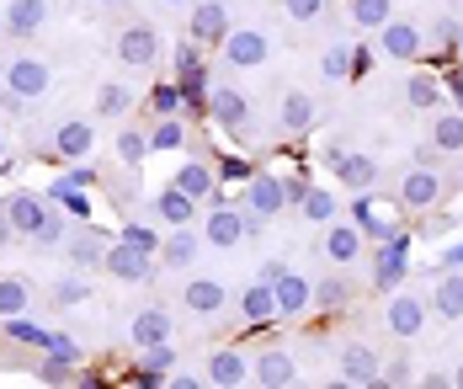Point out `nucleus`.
I'll list each match as a JSON object with an SVG mask.
<instances>
[{
    "mask_svg": "<svg viewBox=\"0 0 463 389\" xmlns=\"http://www.w3.org/2000/svg\"><path fill=\"white\" fill-rule=\"evenodd\" d=\"M448 193H453V176H448L442 166H420V160H416V166L400 176V208H411V213L437 208Z\"/></svg>",
    "mask_w": 463,
    "mask_h": 389,
    "instance_id": "obj_1",
    "label": "nucleus"
},
{
    "mask_svg": "<svg viewBox=\"0 0 463 389\" xmlns=\"http://www.w3.org/2000/svg\"><path fill=\"white\" fill-rule=\"evenodd\" d=\"M0 81H5L11 97L38 101V97H48V86H53V70H48L43 59H33V53H0Z\"/></svg>",
    "mask_w": 463,
    "mask_h": 389,
    "instance_id": "obj_2",
    "label": "nucleus"
},
{
    "mask_svg": "<svg viewBox=\"0 0 463 389\" xmlns=\"http://www.w3.org/2000/svg\"><path fill=\"white\" fill-rule=\"evenodd\" d=\"M405 278H411V235L400 230V235L378 241V251H373V283L383 293H394Z\"/></svg>",
    "mask_w": 463,
    "mask_h": 389,
    "instance_id": "obj_3",
    "label": "nucleus"
},
{
    "mask_svg": "<svg viewBox=\"0 0 463 389\" xmlns=\"http://www.w3.org/2000/svg\"><path fill=\"white\" fill-rule=\"evenodd\" d=\"M219 49H224V64L230 70H256L272 53V33H261V27H230V38Z\"/></svg>",
    "mask_w": 463,
    "mask_h": 389,
    "instance_id": "obj_4",
    "label": "nucleus"
},
{
    "mask_svg": "<svg viewBox=\"0 0 463 389\" xmlns=\"http://www.w3.org/2000/svg\"><path fill=\"white\" fill-rule=\"evenodd\" d=\"M230 5L224 0H197L192 5V22H186V33H192V43L197 49H219L224 38H230Z\"/></svg>",
    "mask_w": 463,
    "mask_h": 389,
    "instance_id": "obj_5",
    "label": "nucleus"
},
{
    "mask_svg": "<svg viewBox=\"0 0 463 389\" xmlns=\"http://www.w3.org/2000/svg\"><path fill=\"white\" fill-rule=\"evenodd\" d=\"M112 53H118V64H128V70H149V64L160 59V33H155V27H144V22H134V27H123V33H118Z\"/></svg>",
    "mask_w": 463,
    "mask_h": 389,
    "instance_id": "obj_6",
    "label": "nucleus"
},
{
    "mask_svg": "<svg viewBox=\"0 0 463 389\" xmlns=\"http://www.w3.org/2000/svg\"><path fill=\"white\" fill-rule=\"evenodd\" d=\"M330 171H335V182L346 187V193H373L378 187V176H383V166L363 155V149H341L335 160H330Z\"/></svg>",
    "mask_w": 463,
    "mask_h": 389,
    "instance_id": "obj_7",
    "label": "nucleus"
},
{
    "mask_svg": "<svg viewBox=\"0 0 463 389\" xmlns=\"http://www.w3.org/2000/svg\"><path fill=\"white\" fill-rule=\"evenodd\" d=\"M383 326H389V337L416 341L420 331H426V299H420V293H394L389 309H383Z\"/></svg>",
    "mask_w": 463,
    "mask_h": 389,
    "instance_id": "obj_8",
    "label": "nucleus"
},
{
    "mask_svg": "<svg viewBox=\"0 0 463 389\" xmlns=\"http://www.w3.org/2000/svg\"><path fill=\"white\" fill-rule=\"evenodd\" d=\"M363 230H357V224H352V219H346V224H341V219H330V224H325V235H320V256L325 261H335V267H352V261H357V256H363Z\"/></svg>",
    "mask_w": 463,
    "mask_h": 389,
    "instance_id": "obj_9",
    "label": "nucleus"
},
{
    "mask_svg": "<svg viewBox=\"0 0 463 389\" xmlns=\"http://www.w3.org/2000/svg\"><path fill=\"white\" fill-rule=\"evenodd\" d=\"M272 293H278L282 320H298L304 309H315V283H309L304 272H288V267H282L278 278H272Z\"/></svg>",
    "mask_w": 463,
    "mask_h": 389,
    "instance_id": "obj_10",
    "label": "nucleus"
},
{
    "mask_svg": "<svg viewBox=\"0 0 463 389\" xmlns=\"http://www.w3.org/2000/svg\"><path fill=\"white\" fill-rule=\"evenodd\" d=\"M107 235H101V230H91V224H80V230H70V235H64V256H70V267H75V272H96V267H101V261H107Z\"/></svg>",
    "mask_w": 463,
    "mask_h": 389,
    "instance_id": "obj_11",
    "label": "nucleus"
},
{
    "mask_svg": "<svg viewBox=\"0 0 463 389\" xmlns=\"http://www.w3.org/2000/svg\"><path fill=\"white\" fill-rule=\"evenodd\" d=\"M378 49L389 53V59H400V64H411V59H420L426 38H420L416 22H400V16H389V22L378 27Z\"/></svg>",
    "mask_w": 463,
    "mask_h": 389,
    "instance_id": "obj_12",
    "label": "nucleus"
},
{
    "mask_svg": "<svg viewBox=\"0 0 463 389\" xmlns=\"http://www.w3.org/2000/svg\"><path fill=\"white\" fill-rule=\"evenodd\" d=\"M118 283H149L155 278V261H149V251H134L128 241L107 245V261H101Z\"/></svg>",
    "mask_w": 463,
    "mask_h": 389,
    "instance_id": "obj_13",
    "label": "nucleus"
},
{
    "mask_svg": "<svg viewBox=\"0 0 463 389\" xmlns=\"http://www.w3.org/2000/svg\"><path fill=\"white\" fill-rule=\"evenodd\" d=\"M208 112H213V123L230 128V134H245V123H250V101L240 97L234 86H208Z\"/></svg>",
    "mask_w": 463,
    "mask_h": 389,
    "instance_id": "obj_14",
    "label": "nucleus"
},
{
    "mask_svg": "<svg viewBox=\"0 0 463 389\" xmlns=\"http://www.w3.org/2000/svg\"><path fill=\"white\" fill-rule=\"evenodd\" d=\"M346 213H352V224L363 230V241H389V235H400V224L373 203V193H352V208H346Z\"/></svg>",
    "mask_w": 463,
    "mask_h": 389,
    "instance_id": "obj_15",
    "label": "nucleus"
},
{
    "mask_svg": "<svg viewBox=\"0 0 463 389\" xmlns=\"http://www.w3.org/2000/svg\"><path fill=\"white\" fill-rule=\"evenodd\" d=\"M335 368H341L346 384H378V352H373L368 341H346L335 352Z\"/></svg>",
    "mask_w": 463,
    "mask_h": 389,
    "instance_id": "obj_16",
    "label": "nucleus"
},
{
    "mask_svg": "<svg viewBox=\"0 0 463 389\" xmlns=\"http://www.w3.org/2000/svg\"><path fill=\"white\" fill-rule=\"evenodd\" d=\"M245 208H256L261 219H272V213H282V208H288L282 182L272 176V171H250V176H245Z\"/></svg>",
    "mask_w": 463,
    "mask_h": 389,
    "instance_id": "obj_17",
    "label": "nucleus"
},
{
    "mask_svg": "<svg viewBox=\"0 0 463 389\" xmlns=\"http://www.w3.org/2000/svg\"><path fill=\"white\" fill-rule=\"evenodd\" d=\"M203 241L219 245V251H230V245L245 241V213L240 208H224V197L213 203V213H208V224H203Z\"/></svg>",
    "mask_w": 463,
    "mask_h": 389,
    "instance_id": "obj_18",
    "label": "nucleus"
},
{
    "mask_svg": "<svg viewBox=\"0 0 463 389\" xmlns=\"http://www.w3.org/2000/svg\"><path fill=\"white\" fill-rule=\"evenodd\" d=\"M0 208H5V219H11V230H16V235H33V230L43 224V213L53 208V203H48V197H38V193H11Z\"/></svg>",
    "mask_w": 463,
    "mask_h": 389,
    "instance_id": "obj_19",
    "label": "nucleus"
},
{
    "mask_svg": "<svg viewBox=\"0 0 463 389\" xmlns=\"http://www.w3.org/2000/svg\"><path fill=\"white\" fill-rule=\"evenodd\" d=\"M43 22H48V0H11L5 16H0V27L11 38H33V33H43Z\"/></svg>",
    "mask_w": 463,
    "mask_h": 389,
    "instance_id": "obj_20",
    "label": "nucleus"
},
{
    "mask_svg": "<svg viewBox=\"0 0 463 389\" xmlns=\"http://www.w3.org/2000/svg\"><path fill=\"white\" fill-rule=\"evenodd\" d=\"M250 379H256V384H267V389H288V384H298V363H293L288 352L272 346V352H261V357L250 363Z\"/></svg>",
    "mask_w": 463,
    "mask_h": 389,
    "instance_id": "obj_21",
    "label": "nucleus"
},
{
    "mask_svg": "<svg viewBox=\"0 0 463 389\" xmlns=\"http://www.w3.org/2000/svg\"><path fill=\"white\" fill-rule=\"evenodd\" d=\"M96 149V128L86 118H64L59 123V134H53V155H64V160H86Z\"/></svg>",
    "mask_w": 463,
    "mask_h": 389,
    "instance_id": "obj_22",
    "label": "nucleus"
},
{
    "mask_svg": "<svg viewBox=\"0 0 463 389\" xmlns=\"http://www.w3.org/2000/svg\"><path fill=\"white\" fill-rule=\"evenodd\" d=\"M431 309L442 320H463V267H442V278L431 289Z\"/></svg>",
    "mask_w": 463,
    "mask_h": 389,
    "instance_id": "obj_23",
    "label": "nucleus"
},
{
    "mask_svg": "<svg viewBox=\"0 0 463 389\" xmlns=\"http://www.w3.org/2000/svg\"><path fill=\"white\" fill-rule=\"evenodd\" d=\"M240 315H245V326H272V320H278V293H272L267 278L240 293Z\"/></svg>",
    "mask_w": 463,
    "mask_h": 389,
    "instance_id": "obj_24",
    "label": "nucleus"
},
{
    "mask_svg": "<svg viewBox=\"0 0 463 389\" xmlns=\"http://www.w3.org/2000/svg\"><path fill=\"white\" fill-rule=\"evenodd\" d=\"M182 304L192 309V315H219V309L230 304V289H224L219 278H197V283L182 289Z\"/></svg>",
    "mask_w": 463,
    "mask_h": 389,
    "instance_id": "obj_25",
    "label": "nucleus"
},
{
    "mask_svg": "<svg viewBox=\"0 0 463 389\" xmlns=\"http://www.w3.org/2000/svg\"><path fill=\"white\" fill-rule=\"evenodd\" d=\"M431 149L463 155V112L458 107H437V112H431Z\"/></svg>",
    "mask_w": 463,
    "mask_h": 389,
    "instance_id": "obj_26",
    "label": "nucleus"
},
{
    "mask_svg": "<svg viewBox=\"0 0 463 389\" xmlns=\"http://www.w3.org/2000/svg\"><path fill=\"white\" fill-rule=\"evenodd\" d=\"M155 256L165 261V272H186L203 251H197V235H192L186 224H176V230H171V241H160V251H155Z\"/></svg>",
    "mask_w": 463,
    "mask_h": 389,
    "instance_id": "obj_27",
    "label": "nucleus"
},
{
    "mask_svg": "<svg viewBox=\"0 0 463 389\" xmlns=\"http://www.w3.org/2000/svg\"><path fill=\"white\" fill-rule=\"evenodd\" d=\"M171 337H176V326H171L165 309H139L134 326H128V341L134 346H155V341H171Z\"/></svg>",
    "mask_w": 463,
    "mask_h": 389,
    "instance_id": "obj_28",
    "label": "nucleus"
},
{
    "mask_svg": "<svg viewBox=\"0 0 463 389\" xmlns=\"http://www.w3.org/2000/svg\"><path fill=\"white\" fill-rule=\"evenodd\" d=\"M176 187H182L186 197H197V203H203V197H213V203H219V176H213V166H208V160H186L182 171H176Z\"/></svg>",
    "mask_w": 463,
    "mask_h": 389,
    "instance_id": "obj_29",
    "label": "nucleus"
},
{
    "mask_svg": "<svg viewBox=\"0 0 463 389\" xmlns=\"http://www.w3.org/2000/svg\"><path fill=\"white\" fill-rule=\"evenodd\" d=\"M278 123H282V134H309V128H315V97H309V91H288Z\"/></svg>",
    "mask_w": 463,
    "mask_h": 389,
    "instance_id": "obj_30",
    "label": "nucleus"
},
{
    "mask_svg": "<svg viewBox=\"0 0 463 389\" xmlns=\"http://www.w3.org/2000/svg\"><path fill=\"white\" fill-rule=\"evenodd\" d=\"M208 384H219V389L250 384V363H245L240 352H213V357H208Z\"/></svg>",
    "mask_w": 463,
    "mask_h": 389,
    "instance_id": "obj_31",
    "label": "nucleus"
},
{
    "mask_svg": "<svg viewBox=\"0 0 463 389\" xmlns=\"http://www.w3.org/2000/svg\"><path fill=\"white\" fill-rule=\"evenodd\" d=\"M405 101H411L416 112H437V107L448 101V91H442V81H437V75L416 70V75H405Z\"/></svg>",
    "mask_w": 463,
    "mask_h": 389,
    "instance_id": "obj_32",
    "label": "nucleus"
},
{
    "mask_svg": "<svg viewBox=\"0 0 463 389\" xmlns=\"http://www.w3.org/2000/svg\"><path fill=\"white\" fill-rule=\"evenodd\" d=\"M155 213L176 230V224H192V213H197V197H186L176 182L171 187H160V197H155Z\"/></svg>",
    "mask_w": 463,
    "mask_h": 389,
    "instance_id": "obj_33",
    "label": "nucleus"
},
{
    "mask_svg": "<svg viewBox=\"0 0 463 389\" xmlns=\"http://www.w3.org/2000/svg\"><path fill=\"white\" fill-rule=\"evenodd\" d=\"M320 81H330V86L352 81V38H335V43L320 53Z\"/></svg>",
    "mask_w": 463,
    "mask_h": 389,
    "instance_id": "obj_34",
    "label": "nucleus"
},
{
    "mask_svg": "<svg viewBox=\"0 0 463 389\" xmlns=\"http://www.w3.org/2000/svg\"><path fill=\"white\" fill-rule=\"evenodd\" d=\"M33 309V283L27 278H0V320L27 315Z\"/></svg>",
    "mask_w": 463,
    "mask_h": 389,
    "instance_id": "obj_35",
    "label": "nucleus"
},
{
    "mask_svg": "<svg viewBox=\"0 0 463 389\" xmlns=\"http://www.w3.org/2000/svg\"><path fill=\"white\" fill-rule=\"evenodd\" d=\"M352 283H346V278H320V283H315V309H325V315H335V309H346V304H352Z\"/></svg>",
    "mask_w": 463,
    "mask_h": 389,
    "instance_id": "obj_36",
    "label": "nucleus"
},
{
    "mask_svg": "<svg viewBox=\"0 0 463 389\" xmlns=\"http://www.w3.org/2000/svg\"><path fill=\"white\" fill-rule=\"evenodd\" d=\"M298 213H304L309 224H330V219L341 213V203H335V193H325V187H309L304 203H298Z\"/></svg>",
    "mask_w": 463,
    "mask_h": 389,
    "instance_id": "obj_37",
    "label": "nucleus"
},
{
    "mask_svg": "<svg viewBox=\"0 0 463 389\" xmlns=\"http://www.w3.org/2000/svg\"><path fill=\"white\" fill-rule=\"evenodd\" d=\"M48 203H59V208H64L70 219H91V197L80 193V187H70L64 176H59L53 187H48Z\"/></svg>",
    "mask_w": 463,
    "mask_h": 389,
    "instance_id": "obj_38",
    "label": "nucleus"
},
{
    "mask_svg": "<svg viewBox=\"0 0 463 389\" xmlns=\"http://www.w3.org/2000/svg\"><path fill=\"white\" fill-rule=\"evenodd\" d=\"M389 16H394V0H352V22L368 27V33H378Z\"/></svg>",
    "mask_w": 463,
    "mask_h": 389,
    "instance_id": "obj_39",
    "label": "nucleus"
},
{
    "mask_svg": "<svg viewBox=\"0 0 463 389\" xmlns=\"http://www.w3.org/2000/svg\"><path fill=\"white\" fill-rule=\"evenodd\" d=\"M128 107H134V97H128L123 81H107V86L96 91V112H101V118H123Z\"/></svg>",
    "mask_w": 463,
    "mask_h": 389,
    "instance_id": "obj_40",
    "label": "nucleus"
},
{
    "mask_svg": "<svg viewBox=\"0 0 463 389\" xmlns=\"http://www.w3.org/2000/svg\"><path fill=\"white\" fill-rule=\"evenodd\" d=\"M91 293V272H64L59 283H53V304H64V309H75L80 299Z\"/></svg>",
    "mask_w": 463,
    "mask_h": 389,
    "instance_id": "obj_41",
    "label": "nucleus"
},
{
    "mask_svg": "<svg viewBox=\"0 0 463 389\" xmlns=\"http://www.w3.org/2000/svg\"><path fill=\"white\" fill-rule=\"evenodd\" d=\"M149 107H155L160 118H182V107H186L182 86H176V81H155V91H149Z\"/></svg>",
    "mask_w": 463,
    "mask_h": 389,
    "instance_id": "obj_42",
    "label": "nucleus"
},
{
    "mask_svg": "<svg viewBox=\"0 0 463 389\" xmlns=\"http://www.w3.org/2000/svg\"><path fill=\"white\" fill-rule=\"evenodd\" d=\"M5 326V337L16 341V346H38L43 352V341H48V326H33L27 315H11V320H0Z\"/></svg>",
    "mask_w": 463,
    "mask_h": 389,
    "instance_id": "obj_43",
    "label": "nucleus"
},
{
    "mask_svg": "<svg viewBox=\"0 0 463 389\" xmlns=\"http://www.w3.org/2000/svg\"><path fill=\"white\" fill-rule=\"evenodd\" d=\"M144 155H149V134L134 128V123H123V134H118V160H123V166H139Z\"/></svg>",
    "mask_w": 463,
    "mask_h": 389,
    "instance_id": "obj_44",
    "label": "nucleus"
},
{
    "mask_svg": "<svg viewBox=\"0 0 463 389\" xmlns=\"http://www.w3.org/2000/svg\"><path fill=\"white\" fill-rule=\"evenodd\" d=\"M186 145V123L182 118H160L155 128H149V149H182Z\"/></svg>",
    "mask_w": 463,
    "mask_h": 389,
    "instance_id": "obj_45",
    "label": "nucleus"
},
{
    "mask_svg": "<svg viewBox=\"0 0 463 389\" xmlns=\"http://www.w3.org/2000/svg\"><path fill=\"white\" fill-rule=\"evenodd\" d=\"M27 241L38 245V251H48V245H59V241H64V208H48V213H43V224H38V230L27 235Z\"/></svg>",
    "mask_w": 463,
    "mask_h": 389,
    "instance_id": "obj_46",
    "label": "nucleus"
},
{
    "mask_svg": "<svg viewBox=\"0 0 463 389\" xmlns=\"http://www.w3.org/2000/svg\"><path fill=\"white\" fill-rule=\"evenodd\" d=\"M118 241H128L134 251H149V256L160 251V235H155L149 224H139V219H123V230H118Z\"/></svg>",
    "mask_w": 463,
    "mask_h": 389,
    "instance_id": "obj_47",
    "label": "nucleus"
},
{
    "mask_svg": "<svg viewBox=\"0 0 463 389\" xmlns=\"http://www.w3.org/2000/svg\"><path fill=\"white\" fill-rule=\"evenodd\" d=\"M144 363L139 368H149V374H171L176 368V352H171V341H155V346H139Z\"/></svg>",
    "mask_w": 463,
    "mask_h": 389,
    "instance_id": "obj_48",
    "label": "nucleus"
},
{
    "mask_svg": "<svg viewBox=\"0 0 463 389\" xmlns=\"http://www.w3.org/2000/svg\"><path fill=\"white\" fill-rule=\"evenodd\" d=\"M43 352H48V357H59V363H70V368H75V363H80V346H75V341L64 337V331H48Z\"/></svg>",
    "mask_w": 463,
    "mask_h": 389,
    "instance_id": "obj_49",
    "label": "nucleus"
},
{
    "mask_svg": "<svg viewBox=\"0 0 463 389\" xmlns=\"http://www.w3.org/2000/svg\"><path fill=\"white\" fill-rule=\"evenodd\" d=\"M282 11H288L293 22H320L325 11H330V0H282Z\"/></svg>",
    "mask_w": 463,
    "mask_h": 389,
    "instance_id": "obj_50",
    "label": "nucleus"
},
{
    "mask_svg": "<svg viewBox=\"0 0 463 389\" xmlns=\"http://www.w3.org/2000/svg\"><path fill=\"white\" fill-rule=\"evenodd\" d=\"M431 33H437V49L458 53V38H463V22H453V16H437V22H431Z\"/></svg>",
    "mask_w": 463,
    "mask_h": 389,
    "instance_id": "obj_51",
    "label": "nucleus"
},
{
    "mask_svg": "<svg viewBox=\"0 0 463 389\" xmlns=\"http://www.w3.org/2000/svg\"><path fill=\"white\" fill-rule=\"evenodd\" d=\"M171 64H176V75H192V70H203V59H197V43H182Z\"/></svg>",
    "mask_w": 463,
    "mask_h": 389,
    "instance_id": "obj_52",
    "label": "nucleus"
},
{
    "mask_svg": "<svg viewBox=\"0 0 463 389\" xmlns=\"http://www.w3.org/2000/svg\"><path fill=\"white\" fill-rule=\"evenodd\" d=\"M442 91H448V97H453V107L463 112V70H448V75H442Z\"/></svg>",
    "mask_w": 463,
    "mask_h": 389,
    "instance_id": "obj_53",
    "label": "nucleus"
},
{
    "mask_svg": "<svg viewBox=\"0 0 463 389\" xmlns=\"http://www.w3.org/2000/svg\"><path fill=\"white\" fill-rule=\"evenodd\" d=\"M219 176H224V182H245L250 166H245V160H219Z\"/></svg>",
    "mask_w": 463,
    "mask_h": 389,
    "instance_id": "obj_54",
    "label": "nucleus"
},
{
    "mask_svg": "<svg viewBox=\"0 0 463 389\" xmlns=\"http://www.w3.org/2000/svg\"><path fill=\"white\" fill-rule=\"evenodd\" d=\"M368 70H373V53H368V49H357V43H352V81H363Z\"/></svg>",
    "mask_w": 463,
    "mask_h": 389,
    "instance_id": "obj_55",
    "label": "nucleus"
},
{
    "mask_svg": "<svg viewBox=\"0 0 463 389\" xmlns=\"http://www.w3.org/2000/svg\"><path fill=\"white\" fill-rule=\"evenodd\" d=\"M304 193H309L304 176H288V182H282V197H288V203H304Z\"/></svg>",
    "mask_w": 463,
    "mask_h": 389,
    "instance_id": "obj_56",
    "label": "nucleus"
},
{
    "mask_svg": "<svg viewBox=\"0 0 463 389\" xmlns=\"http://www.w3.org/2000/svg\"><path fill=\"white\" fill-rule=\"evenodd\" d=\"M437 267H463V241H453L442 256H437Z\"/></svg>",
    "mask_w": 463,
    "mask_h": 389,
    "instance_id": "obj_57",
    "label": "nucleus"
},
{
    "mask_svg": "<svg viewBox=\"0 0 463 389\" xmlns=\"http://www.w3.org/2000/svg\"><path fill=\"white\" fill-rule=\"evenodd\" d=\"M11 241H16V230H11V219H5V208H0V251H5Z\"/></svg>",
    "mask_w": 463,
    "mask_h": 389,
    "instance_id": "obj_58",
    "label": "nucleus"
},
{
    "mask_svg": "<svg viewBox=\"0 0 463 389\" xmlns=\"http://www.w3.org/2000/svg\"><path fill=\"white\" fill-rule=\"evenodd\" d=\"M5 149H11V145H5V134H0V171H5Z\"/></svg>",
    "mask_w": 463,
    "mask_h": 389,
    "instance_id": "obj_59",
    "label": "nucleus"
},
{
    "mask_svg": "<svg viewBox=\"0 0 463 389\" xmlns=\"http://www.w3.org/2000/svg\"><path fill=\"white\" fill-rule=\"evenodd\" d=\"M453 384H458V389H463V363H458V368H453Z\"/></svg>",
    "mask_w": 463,
    "mask_h": 389,
    "instance_id": "obj_60",
    "label": "nucleus"
},
{
    "mask_svg": "<svg viewBox=\"0 0 463 389\" xmlns=\"http://www.w3.org/2000/svg\"><path fill=\"white\" fill-rule=\"evenodd\" d=\"M91 5H101V11H112V5H118V0H91Z\"/></svg>",
    "mask_w": 463,
    "mask_h": 389,
    "instance_id": "obj_61",
    "label": "nucleus"
},
{
    "mask_svg": "<svg viewBox=\"0 0 463 389\" xmlns=\"http://www.w3.org/2000/svg\"><path fill=\"white\" fill-rule=\"evenodd\" d=\"M160 5H186V0H160Z\"/></svg>",
    "mask_w": 463,
    "mask_h": 389,
    "instance_id": "obj_62",
    "label": "nucleus"
},
{
    "mask_svg": "<svg viewBox=\"0 0 463 389\" xmlns=\"http://www.w3.org/2000/svg\"><path fill=\"white\" fill-rule=\"evenodd\" d=\"M458 53H463V38H458Z\"/></svg>",
    "mask_w": 463,
    "mask_h": 389,
    "instance_id": "obj_63",
    "label": "nucleus"
}]
</instances>
